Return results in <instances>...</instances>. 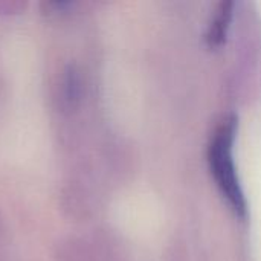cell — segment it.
<instances>
[{
    "label": "cell",
    "mask_w": 261,
    "mask_h": 261,
    "mask_svg": "<svg viewBox=\"0 0 261 261\" xmlns=\"http://www.w3.org/2000/svg\"><path fill=\"white\" fill-rule=\"evenodd\" d=\"M237 125L239 119L234 113H228L220 118L208 144V162L222 194L228 199L237 214L246 216L248 202L234 161Z\"/></svg>",
    "instance_id": "obj_1"
},
{
    "label": "cell",
    "mask_w": 261,
    "mask_h": 261,
    "mask_svg": "<svg viewBox=\"0 0 261 261\" xmlns=\"http://www.w3.org/2000/svg\"><path fill=\"white\" fill-rule=\"evenodd\" d=\"M231 18H232V2H223L219 6L217 14L214 15L213 23L210 24L206 32V38L211 44H217L223 40V35L226 32Z\"/></svg>",
    "instance_id": "obj_2"
},
{
    "label": "cell",
    "mask_w": 261,
    "mask_h": 261,
    "mask_svg": "<svg viewBox=\"0 0 261 261\" xmlns=\"http://www.w3.org/2000/svg\"><path fill=\"white\" fill-rule=\"evenodd\" d=\"M64 93H66V99L67 101H75L78 99L80 96V80H78V75L76 72L73 70H69L67 72V76H66V81H64Z\"/></svg>",
    "instance_id": "obj_3"
}]
</instances>
